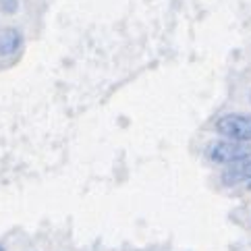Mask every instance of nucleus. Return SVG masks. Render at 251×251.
Segmentation results:
<instances>
[{
    "label": "nucleus",
    "instance_id": "nucleus-1",
    "mask_svg": "<svg viewBox=\"0 0 251 251\" xmlns=\"http://www.w3.org/2000/svg\"><path fill=\"white\" fill-rule=\"evenodd\" d=\"M205 154L212 162L216 164H224V166H230V164H237V162H243V160L251 158V143L247 141H235V139H218V141H212Z\"/></svg>",
    "mask_w": 251,
    "mask_h": 251
},
{
    "label": "nucleus",
    "instance_id": "nucleus-2",
    "mask_svg": "<svg viewBox=\"0 0 251 251\" xmlns=\"http://www.w3.org/2000/svg\"><path fill=\"white\" fill-rule=\"evenodd\" d=\"M214 131L226 139L251 143V114H243V112L224 114L214 123Z\"/></svg>",
    "mask_w": 251,
    "mask_h": 251
},
{
    "label": "nucleus",
    "instance_id": "nucleus-3",
    "mask_svg": "<svg viewBox=\"0 0 251 251\" xmlns=\"http://www.w3.org/2000/svg\"><path fill=\"white\" fill-rule=\"evenodd\" d=\"M222 183L226 187H235V185H241V183L251 185V158L243 160V162L226 166V170L222 173Z\"/></svg>",
    "mask_w": 251,
    "mask_h": 251
},
{
    "label": "nucleus",
    "instance_id": "nucleus-4",
    "mask_svg": "<svg viewBox=\"0 0 251 251\" xmlns=\"http://www.w3.org/2000/svg\"><path fill=\"white\" fill-rule=\"evenodd\" d=\"M23 46V33L15 27L0 31V56H11Z\"/></svg>",
    "mask_w": 251,
    "mask_h": 251
},
{
    "label": "nucleus",
    "instance_id": "nucleus-5",
    "mask_svg": "<svg viewBox=\"0 0 251 251\" xmlns=\"http://www.w3.org/2000/svg\"><path fill=\"white\" fill-rule=\"evenodd\" d=\"M0 11L4 15H15L19 11V0H0Z\"/></svg>",
    "mask_w": 251,
    "mask_h": 251
},
{
    "label": "nucleus",
    "instance_id": "nucleus-6",
    "mask_svg": "<svg viewBox=\"0 0 251 251\" xmlns=\"http://www.w3.org/2000/svg\"><path fill=\"white\" fill-rule=\"evenodd\" d=\"M0 251H4V247H2V245H0Z\"/></svg>",
    "mask_w": 251,
    "mask_h": 251
}]
</instances>
